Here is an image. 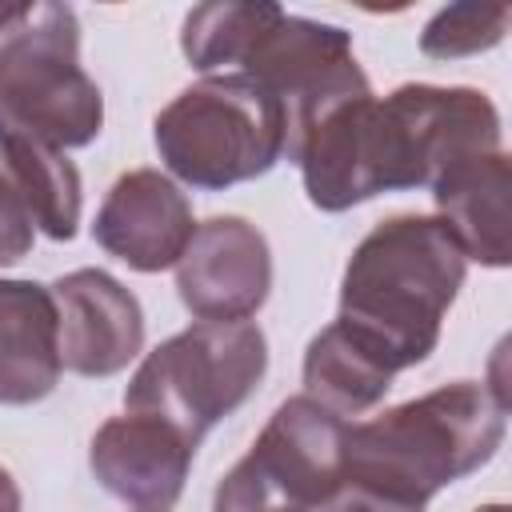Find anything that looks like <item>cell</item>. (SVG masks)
Segmentation results:
<instances>
[{
	"instance_id": "6da1fadb",
	"label": "cell",
	"mask_w": 512,
	"mask_h": 512,
	"mask_svg": "<svg viewBox=\"0 0 512 512\" xmlns=\"http://www.w3.org/2000/svg\"><path fill=\"white\" fill-rule=\"evenodd\" d=\"M288 160L320 212H344L380 192L432 188L452 164L500 152V112L480 88L400 84L316 116L288 140Z\"/></svg>"
},
{
	"instance_id": "7a4b0ae2",
	"label": "cell",
	"mask_w": 512,
	"mask_h": 512,
	"mask_svg": "<svg viewBox=\"0 0 512 512\" xmlns=\"http://www.w3.org/2000/svg\"><path fill=\"white\" fill-rule=\"evenodd\" d=\"M508 400L476 380L432 388L344 432V484L424 508L440 488L488 464Z\"/></svg>"
},
{
	"instance_id": "3957f363",
	"label": "cell",
	"mask_w": 512,
	"mask_h": 512,
	"mask_svg": "<svg viewBox=\"0 0 512 512\" xmlns=\"http://www.w3.org/2000/svg\"><path fill=\"white\" fill-rule=\"evenodd\" d=\"M464 272L468 260L436 216H388L352 248L336 320L380 348L396 372L412 368L432 356Z\"/></svg>"
},
{
	"instance_id": "277c9868",
	"label": "cell",
	"mask_w": 512,
	"mask_h": 512,
	"mask_svg": "<svg viewBox=\"0 0 512 512\" xmlns=\"http://www.w3.org/2000/svg\"><path fill=\"white\" fill-rule=\"evenodd\" d=\"M0 120L60 152L100 136L104 96L80 64V20L68 4H0Z\"/></svg>"
},
{
	"instance_id": "5b68a950",
	"label": "cell",
	"mask_w": 512,
	"mask_h": 512,
	"mask_svg": "<svg viewBox=\"0 0 512 512\" xmlns=\"http://www.w3.org/2000/svg\"><path fill=\"white\" fill-rule=\"evenodd\" d=\"M152 140L172 176L192 188H232L264 176L288 140L280 100L252 76L220 72L184 88L152 120Z\"/></svg>"
},
{
	"instance_id": "8992f818",
	"label": "cell",
	"mask_w": 512,
	"mask_h": 512,
	"mask_svg": "<svg viewBox=\"0 0 512 512\" xmlns=\"http://www.w3.org/2000/svg\"><path fill=\"white\" fill-rule=\"evenodd\" d=\"M264 372L268 340L252 320H196L144 356L124 388V408L160 416L200 444L256 392Z\"/></svg>"
},
{
	"instance_id": "52a82bcc",
	"label": "cell",
	"mask_w": 512,
	"mask_h": 512,
	"mask_svg": "<svg viewBox=\"0 0 512 512\" xmlns=\"http://www.w3.org/2000/svg\"><path fill=\"white\" fill-rule=\"evenodd\" d=\"M344 432L324 404L284 400L216 484L212 512H316L344 488Z\"/></svg>"
},
{
	"instance_id": "ba28073f",
	"label": "cell",
	"mask_w": 512,
	"mask_h": 512,
	"mask_svg": "<svg viewBox=\"0 0 512 512\" xmlns=\"http://www.w3.org/2000/svg\"><path fill=\"white\" fill-rule=\"evenodd\" d=\"M232 72L252 76L280 100L288 140L328 108L372 92L344 28L292 16L276 4H264V16Z\"/></svg>"
},
{
	"instance_id": "9c48e42d",
	"label": "cell",
	"mask_w": 512,
	"mask_h": 512,
	"mask_svg": "<svg viewBox=\"0 0 512 512\" xmlns=\"http://www.w3.org/2000/svg\"><path fill=\"white\" fill-rule=\"evenodd\" d=\"M180 304L196 320H248L272 292V252L244 216H212L196 224L176 260Z\"/></svg>"
},
{
	"instance_id": "30bf717a",
	"label": "cell",
	"mask_w": 512,
	"mask_h": 512,
	"mask_svg": "<svg viewBox=\"0 0 512 512\" xmlns=\"http://www.w3.org/2000/svg\"><path fill=\"white\" fill-rule=\"evenodd\" d=\"M60 364L76 376H116L144 348L140 300L100 268H76L52 288Z\"/></svg>"
},
{
	"instance_id": "8fae6325",
	"label": "cell",
	"mask_w": 512,
	"mask_h": 512,
	"mask_svg": "<svg viewBox=\"0 0 512 512\" xmlns=\"http://www.w3.org/2000/svg\"><path fill=\"white\" fill-rule=\"evenodd\" d=\"M192 456L196 444L148 412L104 420L88 444V468L100 488L140 512H168L180 500Z\"/></svg>"
},
{
	"instance_id": "7c38bea8",
	"label": "cell",
	"mask_w": 512,
	"mask_h": 512,
	"mask_svg": "<svg viewBox=\"0 0 512 512\" xmlns=\"http://www.w3.org/2000/svg\"><path fill=\"white\" fill-rule=\"evenodd\" d=\"M192 232H196V220H192L188 196L172 176L156 168L124 172L108 188L92 224L96 244L136 272L176 268Z\"/></svg>"
},
{
	"instance_id": "4fadbf2b",
	"label": "cell",
	"mask_w": 512,
	"mask_h": 512,
	"mask_svg": "<svg viewBox=\"0 0 512 512\" xmlns=\"http://www.w3.org/2000/svg\"><path fill=\"white\" fill-rule=\"evenodd\" d=\"M508 188H512V160L504 148L468 156L432 184L436 220L456 240L464 260H476L484 268H504L512 260Z\"/></svg>"
},
{
	"instance_id": "5bb4252c",
	"label": "cell",
	"mask_w": 512,
	"mask_h": 512,
	"mask_svg": "<svg viewBox=\"0 0 512 512\" xmlns=\"http://www.w3.org/2000/svg\"><path fill=\"white\" fill-rule=\"evenodd\" d=\"M56 300L44 284L0 280V404H36L60 380Z\"/></svg>"
},
{
	"instance_id": "9a60e30c",
	"label": "cell",
	"mask_w": 512,
	"mask_h": 512,
	"mask_svg": "<svg viewBox=\"0 0 512 512\" xmlns=\"http://www.w3.org/2000/svg\"><path fill=\"white\" fill-rule=\"evenodd\" d=\"M392 376H396L392 360L340 320H332L328 328H320L308 340L304 396L324 404L340 420L376 408L384 400V392L392 388Z\"/></svg>"
},
{
	"instance_id": "2e32d148",
	"label": "cell",
	"mask_w": 512,
	"mask_h": 512,
	"mask_svg": "<svg viewBox=\"0 0 512 512\" xmlns=\"http://www.w3.org/2000/svg\"><path fill=\"white\" fill-rule=\"evenodd\" d=\"M0 172L24 200L36 232L72 240L80 224V172L48 140L0 120Z\"/></svg>"
},
{
	"instance_id": "e0dca14e",
	"label": "cell",
	"mask_w": 512,
	"mask_h": 512,
	"mask_svg": "<svg viewBox=\"0 0 512 512\" xmlns=\"http://www.w3.org/2000/svg\"><path fill=\"white\" fill-rule=\"evenodd\" d=\"M512 24L508 4H452L440 8L424 32H420V52L432 60H456V56H476L488 52L504 40Z\"/></svg>"
},
{
	"instance_id": "ac0fdd59",
	"label": "cell",
	"mask_w": 512,
	"mask_h": 512,
	"mask_svg": "<svg viewBox=\"0 0 512 512\" xmlns=\"http://www.w3.org/2000/svg\"><path fill=\"white\" fill-rule=\"evenodd\" d=\"M32 240H36V224L24 200L16 196V188L8 184V176L0 172V268L24 260L32 252Z\"/></svg>"
},
{
	"instance_id": "d6986e66",
	"label": "cell",
	"mask_w": 512,
	"mask_h": 512,
	"mask_svg": "<svg viewBox=\"0 0 512 512\" xmlns=\"http://www.w3.org/2000/svg\"><path fill=\"white\" fill-rule=\"evenodd\" d=\"M316 512H420L412 504H396V500H384V496H372V492H360V488H340L332 500H324Z\"/></svg>"
},
{
	"instance_id": "ffe728a7",
	"label": "cell",
	"mask_w": 512,
	"mask_h": 512,
	"mask_svg": "<svg viewBox=\"0 0 512 512\" xmlns=\"http://www.w3.org/2000/svg\"><path fill=\"white\" fill-rule=\"evenodd\" d=\"M20 508H24V504H20V488H16L12 472L0 468V512H20Z\"/></svg>"
},
{
	"instance_id": "44dd1931",
	"label": "cell",
	"mask_w": 512,
	"mask_h": 512,
	"mask_svg": "<svg viewBox=\"0 0 512 512\" xmlns=\"http://www.w3.org/2000/svg\"><path fill=\"white\" fill-rule=\"evenodd\" d=\"M476 512H508V504H484V508H476Z\"/></svg>"
}]
</instances>
